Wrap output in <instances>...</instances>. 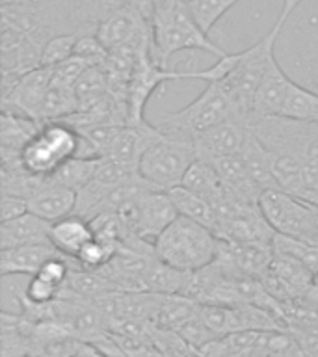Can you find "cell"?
<instances>
[{"instance_id": "8d00e7d4", "label": "cell", "mask_w": 318, "mask_h": 357, "mask_svg": "<svg viewBox=\"0 0 318 357\" xmlns=\"http://www.w3.org/2000/svg\"><path fill=\"white\" fill-rule=\"evenodd\" d=\"M300 199L307 201V203H311V205L318 206V190H311V192H305V194L301 195Z\"/></svg>"}, {"instance_id": "2e32d148", "label": "cell", "mask_w": 318, "mask_h": 357, "mask_svg": "<svg viewBox=\"0 0 318 357\" xmlns=\"http://www.w3.org/2000/svg\"><path fill=\"white\" fill-rule=\"evenodd\" d=\"M50 244L67 259H77L84 245L95 238L93 225L86 218L71 214L50 225Z\"/></svg>"}, {"instance_id": "83f0119b", "label": "cell", "mask_w": 318, "mask_h": 357, "mask_svg": "<svg viewBox=\"0 0 318 357\" xmlns=\"http://www.w3.org/2000/svg\"><path fill=\"white\" fill-rule=\"evenodd\" d=\"M100 158H71L63 166L56 169L50 177H47L50 183L60 184L73 192H80L84 186H88L89 181L93 178Z\"/></svg>"}, {"instance_id": "8fae6325", "label": "cell", "mask_w": 318, "mask_h": 357, "mask_svg": "<svg viewBox=\"0 0 318 357\" xmlns=\"http://www.w3.org/2000/svg\"><path fill=\"white\" fill-rule=\"evenodd\" d=\"M52 84V67H38L24 73L8 95L2 97V110L41 123V106Z\"/></svg>"}, {"instance_id": "52a82bcc", "label": "cell", "mask_w": 318, "mask_h": 357, "mask_svg": "<svg viewBox=\"0 0 318 357\" xmlns=\"http://www.w3.org/2000/svg\"><path fill=\"white\" fill-rule=\"evenodd\" d=\"M80 134L63 121L43 123L21 151L22 166L38 177H50L67 160L77 158Z\"/></svg>"}, {"instance_id": "4fadbf2b", "label": "cell", "mask_w": 318, "mask_h": 357, "mask_svg": "<svg viewBox=\"0 0 318 357\" xmlns=\"http://www.w3.org/2000/svg\"><path fill=\"white\" fill-rule=\"evenodd\" d=\"M250 132L251 130L245 125L231 119L199 134L195 138V149L199 160L212 162L223 156H238L240 151L244 149Z\"/></svg>"}, {"instance_id": "ffe728a7", "label": "cell", "mask_w": 318, "mask_h": 357, "mask_svg": "<svg viewBox=\"0 0 318 357\" xmlns=\"http://www.w3.org/2000/svg\"><path fill=\"white\" fill-rule=\"evenodd\" d=\"M211 164L214 166L229 192H233L234 195H238L245 201H251V203H259L262 190L257 186V183L248 172V167L244 166V162L240 160V156H223V158L212 160Z\"/></svg>"}, {"instance_id": "e575fe53", "label": "cell", "mask_w": 318, "mask_h": 357, "mask_svg": "<svg viewBox=\"0 0 318 357\" xmlns=\"http://www.w3.org/2000/svg\"><path fill=\"white\" fill-rule=\"evenodd\" d=\"M60 287L49 283L47 279L39 278L38 273L30 278L26 289H24V296L32 303H49V301H54L60 294Z\"/></svg>"}, {"instance_id": "277c9868", "label": "cell", "mask_w": 318, "mask_h": 357, "mask_svg": "<svg viewBox=\"0 0 318 357\" xmlns=\"http://www.w3.org/2000/svg\"><path fill=\"white\" fill-rule=\"evenodd\" d=\"M220 238L205 225L179 216L155 240L153 250L158 261L181 272H199L216 261Z\"/></svg>"}, {"instance_id": "e0dca14e", "label": "cell", "mask_w": 318, "mask_h": 357, "mask_svg": "<svg viewBox=\"0 0 318 357\" xmlns=\"http://www.w3.org/2000/svg\"><path fill=\"white\" fill-rule=\"evenodd\" d=\"M50 225L43 218L28 212L24 216L0 223V250H11L21 245L50 244Z\"/></svg>"}, {"instance_id": "d6a6232c", "label": "cell", "mask_w": 318, "mask_h": 357, "mask_svg": "<svg viewBox=\"0 0 318 357\" xmlns=\"http://www.w3.org/2000/svg\"><path fill=\"white\" fill-rule=\"evenodd\" d=\"M89 63L78 56H73L69 60L61 61L60 66L52 67V84L63 86V88H75L84 73L89 69Z\"/></svg>"}, {"instance_id": "5b68a950", "label": "cell", "mask_w": 318, "mask_h": 357, "mask_svg": "<svg viewBox=\"0 0 318 357\" xmlns=\"http://www.w3.org/2000/svg\"><path fill=\"white\" fill-rule=\"evenodd\" d=\"M195 160H199L195 138L162 132L160 138L142 156L138 173L155 190L169 192L183 184L184 175Z\"/></svg>"}, {"instance_id": "30bf717a", "label": "cell", "mask_w": 318, "mask_h": 357, "mask_svg": "<svg viewBox=\"0 0 318 357\" xmlns=\"http://www.w3.org/2000/svg\"><path fill=\"white\" fill-rule=\"evenodd\" d=\"M97 38L108 52L116 49H134L144 52L153 47L151 22L130 4L106 19L97 30Z\"/></svg>"}, {"instance_id": "74e56055", "label": "cell", "mask_w": 318, "mask_h": 357, "mask_svg": "<svg viewBox=\"0 0 318 357\" xmlns=\"http://www.w3.org/2000/svg\"><path fill=\"white\" fill-rule=\"evenodd\" d=\"M184 2H192V0H184Z\"/></svg>"}, {"instance_id": "d4e9b609", "label": "cell", "mask_w": 318, "mask_h": 357, "mask_svg": "<svg viewBox=\"0 0 318 357\" xmlns=\"http://www.w3.org/2000/svg\"><path fill=\"white\" fill-rule=\"evenodd\" d=\"M128 0H80L77 11L78 36L97 33L99 26L114 13L128 6Z\"/></svg>"}, {"instance_id": "1f68e13d", "label": "cell", "mask_w": 318, "mask_h": 357, "mask_svg": "<svg viewBox=\"0 0 318 357\" xmlns=\"http://www.w3.org/2000/svg\"><path fill=\"white\" fill-rule=\"evenodd\" d=\"M117 248L106 240H100L95 236L89 244L84 245V250L78 253V257L75 261L84 268V270H100L105 268L108 262L114 259V255L117 253Z\"/></svg>"}, {"instance_id": "603a6c76", "label": "cell", "mask_w": 318, "mask_h": 357, "mask_svg": "<svg viewBox=\"0 0 318 357\" xmlns=\"http://www.w3.org/2000/svg\"><path fill=\"white\" fill-rule=\"evenodd\" d=\"M172 197L173 205L177 208L179 216L190 218L194 222L205 225L206 229H211L212 233L218 236V218L214 212V206L206 199H203L201 195L190 192L184 186H177L167 192Z\"/></svg>"}, {"instance_id": "44dd1931", "label": "cell", "mask_w": 318, "mask_h": 357, "mask_svg": "<svg viewBox=\"0 0 318 357\" xmlns=\"http://www.w3.org/2000/svg\"><path fill=\"white\" fill-rule=\"evenodd\" d=\"M238 156L262 192L264 190H279L272 175V153L257 139L255 134L250 132V136L245 139L244 149L240 151Z\"/></svg>"}, {"instance_id": "d590c367", "label": "cell", "mask_w": 318, "mask_h": 357, "mask_svg": "<svg viewBox=\"0 0 318 357\" xmlns=\"http://www.w3.org/2000/svg\"><path fill=\"white\" fill-rule=\"evenodd\" d=\"M28 201L22 197L13 195H2V205H0V223L11 222L17 218L28 214Z\"/></svg>"}, {"instance_id": "7c38bea8", "label": "cell", "mask_w": 318, "mask_h": 357, "mask_svg": "<svg viewBox=\"0 0 318 357\" xmlns=\"http://www.w3.org/2000/svg\"><path fill=\"white\" fill-rule=\"evenodd\" d=\"M273 261L272 244L261 242H231L220 240L216 262L242 273L262 279Z\"/></svg>"}, {"instance_id": "ac0fdd59", "label": "cell", "mask_w": 318, "mask_h": 357, "mask_svg": "<svg viewBox=\"0 0 318 357\" xmlns=\"http://www.w3.org/2000/svg\"><path fill=\"white\" fill-rule=\"evenodd\" d=\"M292 82L294 80L279 67L278 60H273L257 89L255 100H253L255 116H279Z\"/></svg>"}, {"instance_id": "f546056e", "label": "cell", "mask_w": 318, "mask_h": 357, "mask_svg": "<svg viewBox=\"0 0 318 357\" xmlns=\"http://www.w3.org/2000/svg\"><path fill=\"white\" fill-rule=\"evenodd\" d=\"M238 2L242 0H192L188 2V6L195 22L209 36L212 28L216 26V22Z\"/></svg>"}, {"instance_id": "4dcf8cb0", "label": "cell", "mask_w": 318, "mask_h": 357, "mask_svg": "<svg viewBox=\"0 0 318 357\" xmlns=\"http://www.w3.org/2000/svg\"><path fill=\"white\" fill-rule=\"evenodd\" d=\"M78 33H60L49 39L41 52V67H56L75 56Z\"/></svg>"}, {"instance_id": "7402d4cb", "label": "cell", "mask_w": 318, "mask_h": 357, "mask_svg": "<svg viewBox=\"0 0 318 357\" xmlns=\"http://www.w3.org/2000/svg\"><path fill=\"white\" fill-rule=\"evenodd\" d=\"M192 273L181 272L177 268H172L164 264L158 259H153L145 272V289L147 292L162 296H173V294H184V290L188 287Z\"/></svg>"}, {"instance_id": "836d02e7", "label": "cell", "mask_w": 318, "mask_h": 357, "mask_svg": "<svg viewBox=\"0 0 318 357\" xmlns=\"http://www.w3.org/2000/svg\"><path fill=\"white\" fill-rule=\"evenodd\" d=\"M75 56L86 60L89 66H103L106 61V58H108V49L100 43V39L97 38V33L80 36L77 41Z\"/></svg>"}, {"instance_id": "ba28073f", "label": "cell", "mask_w": 318, "mask_h": 357, "mask_svg": "<svg viewBox=\"0 0 318 357\" xmlns=\"http://www.w3.org/2000/svg\"><path fill=\"white\" fill-rule=\"evenodd\" d=\"M117 214L127 223L130 233L149 244H155V240L166 231L167 225L179 218L169 194L160 190L142 192L138 197L128 201Z\"/></svg>"}, {"instance_id": "9c48e42d", "label": "cell", "mask_w": 318, "mask_h": 357, "mask_svg": "<svg viewBox=\"0 0 318 357\" xmlns=\"http://www.w3.org/2000/svg\"><path fill=\"white\" fill-rule=\"evenodd\" d=\"M169 80H184V73L169 71L166 67L158 66L151 50L139 52L134 63L132 75L128 80L127 89V125H144L145 121V106L151 95L155 93L162 84Z\"/></svg>"}, {"instance_id": "cb8c5ba5", "label": "cell", "mask_w": 318, "mask_h": 357, "mask_svg": "<svg viewBox=\"0 0 318 357\" xmlns=\"http://www.w3.org/2000/svg\"><path fill=\"white\" fill-rule=\"evenodd\" d=\"M181 186L201 195L211 205H214L218 199H222V195L225 194V184L222 183V178H220V175H218L211 162L205 160H195L192 164L188 173L184 175V181Z\"/></svg>"}, {"instance_id": "484cf974", "label": "cell", "mask_w": 318, "mask_h": 357, "mask_svg": "<svg viewBox=\"0 0 318 357\" xmlns=\"http://www.w3.org/2000/svg\"><path fill=\"white\" fill-rule=\"evenodd\" d=\"M197 311H199V303H195L194 300H190L186 296H164L160 309L156 312L155 326L179 331L184 324H188L197 314Z\"/></svg>"}, {"instance_id": "7a4b0ae2", "label": "cell", "mask_w": 318, "mask_h": 357, "mask_svg": "<svg viewBox=\"0 0 318 357\" xmlns=\"http://www.w3.org/2000/svg\"><path fill=\"white\" fill-rule=\"evenodd\" d=\"M153 47L151 56L158 66L166 67L175 52L181 50H205L223 58L227 50L212 43L209 36L195 22L188 2L184 0H155L151 17Z\"/></svg>"}, {"instance_id": "d6986e66", "label": "cell", "mask_w": 318, "mask_h": 357, "mask_svg": "<svg viewBox=\"0 0 318 357\" xmlns=\"http://www.w3.org/2000/svg\"><path fill=\"white\" fill-rule=\"evenodd\" d=\"M43 123L2 110L0 116V158L21 156L24 145L39 132Z\"/></svg>"}, {"instance_id": "f1b7e54d", "label": "cell", "mask_w": 318, "mask_h": 357, "mask_svg": "<svg viewBox=\"0 0 318 357\" xmlns=\"http://www.w3.org/2000/svg\"><path fill=\"white\" fill-rule=\"evenodd\" d=\"M78 112V99L75 88H63L58 84H50L47 97L41 106V123L63 121L66 117Z\"/></svg>"}, {"instance_id": "3957f363", "label": "cell", "mask_w": 318, "mask_h": 357, "mask_svg": "<svg viewBox=\"0 0 318 357\" xmlns=\"http://www.w3.org/2000/svg\"><path fill=\"white\" fill-rule=\"evenodd\" d=\"M231 119L251 128L250 117L234 105L222 86L209 82L206 88L188 106L158 116L155 127L164 134H183L190 138H197L199 134Z\"/></svg>"}, {"instance_id": "8992f818", "label": "cell", "mask_w": 318, "mask_h": 357, "mask_svg": "<svg viewBox=\"0 0 318 357\" xmlns=\"http://www.w3.org/2000/svg\"><path fill=\"white\" fill-rule=\"evenodd\" d=\"M259 208L275 234L318 245V206L283 190H264Z\"/></svg>"}, {"instance_id": "4316f807", "label": "cell", "mask_w": 318, "mask_h": 357, "mask_svg": "<svg viewBox=\"0 0 318 357\" xmlns=\"http://www.w3.org/2000/svg\"><path fill=\"white\" fill-rule=\"evenodd\" d=\"M279 117L318 123V93L292 82L281 106Z\"/></svg>"}, {"instance_id": "5bb4252c", "label": "cell", "mask_w": 318, "mask_h": 357, "mask_svg": "<svg viewBox=\"0 0 318 357\" xmlns=\"http://www.w3.org/2000/svg\"><path fill=\"white\" fill-rule=\"evenodd\" d=\"M77 197V192L60 186V184L50 183L47 178V184L43 188L28 199V211L36 216L43 218L45 222H60L63 218L75 214Z\"/></svg>"}, {"instance_id": "9a60e30c", "label": "cell", "mask_w": 318, "mask_h": 357, "mask_svg": "<svg viewBox=\"0 0 318 357\" xmlns=\"http://www.w3.org/2000/svg\"><path fill=\"white\" fill-rule=\"evenodd\" d=\"M61 255L52 244H33L0 250V275H36L50 257Z\"/></svg>"}, {"instance_id": "6da1fadb", "label": "cell", "mask_w": 318, "mask_h": 357, "mask_svg": "<svg viewBox=\"0 0 318 357\" xmlns=\"http://www.w3.org/2000/svg\"><path fill=\"white\" fill-rule=\"evenodd\" d=\"M303 0H283V8L279 13L278 21L273 26L264 33L255 45L240 52H229L223 58H218L214 66L201 71L184 73V80L195 78V80H205L216 82L222 86V89L231 97L234 105L244 112L251 119V125L257 119L255 110H253V100H255L257 89L261 86L262 78L266 75L268 67L275 60L273 49L278 41L279 33L283 32L285 22L301 6Z\"/></svg>"}]
</instances>
